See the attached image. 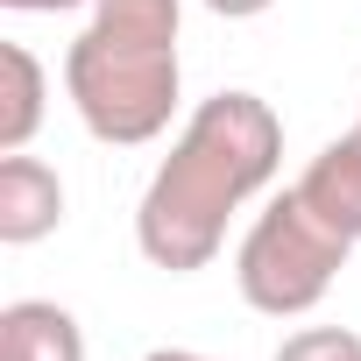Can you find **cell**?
Segmentation results:
<instances>
[{
	"mask_svg": "<svg viewBox=\"0 0 361 361\" xmlns=\"http://www.w3.org/2000/svg\"><path fill=\"white\" fill-rule=\"evenodd\" d=\"M185 0H92L78 43L64 50V92L92 142L142 149L185 99Z\"/></svg>",
	"mask_w": 361,
	"mask_h": 361,
	"instance_id": "2",
	"label": "cell"
},
{
	"mask_svg": "<svg viewBox=\"0 0 361 361\" xmlns=\"http://www.w3.org/2000/svg\"><path fill=\"white\" fill-rule=\"evenodd\" d=\"M50 114V71L29 43H0V156H15L36 142Z\"/></svg>",
	"mask_w": 361,
	"mask_h": 361,
	"instance_id": "7",
	"label": "cell"
},
{
	"mask_svg": "<svg viewBox=\"0 0 361 361\" xmlns=\"http://www.w3.org/2000/svg\"><path fill=\"white\" fill-rule=\"evenodd\" d=\"M15 15H71V8H92V0H0Z\"/></svg>",
	"mask_w": 361,
	"mask_h": 361,
	"instance_id": "10",
	"label": "cell"
},
{
	"mask_svg": "<svg viewBox=\"0 0 361 361\" xmlns=\"http://www.w3.org/2000/svg\"><path fill=\"white\" fill-rule=\"evenodd\" d=\"M142 361H220V354H199V347H149Z\"/></svg>",
	"mask_w": 361,
	"mask_h": 361,
	"instance_id": "11",
	"label": "cell"
},
{
	"mask_svg": "<svg viewBox=\"0 0 361 361\" xmlns=\"http://www.w3.org/2000/svg\"><path fill=\"white\" fill-rule=\"evenodd\" d=\"M64 227V177L57 163L15 149V156H0V241L8 248H36Z\"/></svg>",
	"mask_w": 361,
	"mask_h": 361,
	"instance_id": "4",
	"label": "cell"
},
{
	"mask_svg": "<svg viewBox=\"0 0 361 361\" xmlns=\"http://www.w3.org/2000/svg\"><path fill=\"white\" fill-rule=\"evenodd\" d=\"M354 135H361V114H354Z\"/></svg>",
	"mask_w": 361,
	"mask_h": 361,
	"instance_id": "12",
	"label": "cell"
},
{
	"mask_svg": "<svg viewBox=\"0 0 361 361\" xmlns=\"http://www.w3.org/2000/svg\"><path fill=\"white\" fill-rule=\"evenodd\" d=\"M354 241L333 234L305 199L298 185H283L241 234L234 248V283H241V305L262 312V319H305L326 305V290L340 283Z\"/></svg>",
	"mask_w": 361,
	"mask_h": 361,
	"instance_id": "3",
	"label": "cell"
},
{
	"mask_svg": "<svg viewBox=\"0 0 361 361\" xmlns=\"http://www.w3.org/2000/svg\"><path fill=\"white\" fill-rule=\"evenodd\" d=\"M298 199H305L333 234H347V241L361 248V135H354V128L333 135V142L298 170Z\"/></svg>",
	"mask_w": 361,
	"mask_h": 361,
	"instance_id": "5",
	"label": "cell"
},
{
	"mask_svg": "<svg viewBox=\"0 0 361 361\" xmlns=\"http://www.w3.org/2000/svg\"><path fill=\"white\" fill-rule=\"evenodd\" d=\"M206 15H220V22H255V15H269L276 0H199Z\"/></svg>",
	"mask_w": 361,
	"mask_h": 361,
	"instance_id": "9",
	"label": "cell"
},
{
	"mask_svg": "<svg viewBox=\"0 0 361 361\" xmlns=\"http://www.w3.org/2000/svg\"><path fill=\"white\" fill-rule=\"evenodd\" d=\"M269 361H361V333L354 326H298V333H283V347Z\"/></svg>",
	"mask_w": 361,
	"mask_h": 361,
	"instance_id": "8",
	"label": "cell"
},
{
	"mask_svg": "<svg viewBox=\"0 0 361 361\" xmlns=\"http://www.w3.org/2000/svg\"><path fill=\"white\" fill-rule=\"evenodd\" d=\"M276 170H283V114L262 92L227 85V92L199 99L135 206L142 262L163 276L206 269L227 248L234 213L276 185Z\"/></svg>",
	"mask_w": 361,
	"mask_h": 361,
	"instance_id": "1",
	"label": "cell"
},
{
	"mask_svg": "<svg viewBox=\"0 0 361 361\" xmlns=\"http://www.w3.org/2000/svg\"><path fill=\"white\" fill-rule=\"evenodd\" d=\"M0 361H85V326L57 298L0 305Z\"/></svg>",
	"mask_w": 361,
	"mask_h": 361,
	"instance_id": "6",
	"label": "cell"
}]
</instances>
